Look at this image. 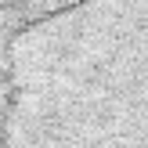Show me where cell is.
<instances>
[{
  "label": "cell",
  "mask_w": 148,
  "mask_h": 148,
  "mask_svg": "<svg viewBox=\"0 0 148 148\" xmlns=\"http://www.w3.org/2000/svg\"><path fill=\"white\" fill-rule=\"evenodd\" d=\"M0 148H148V0L0 4Z\"/></svg>",
  "instance_id": "cell-1"
}]
</instances>
